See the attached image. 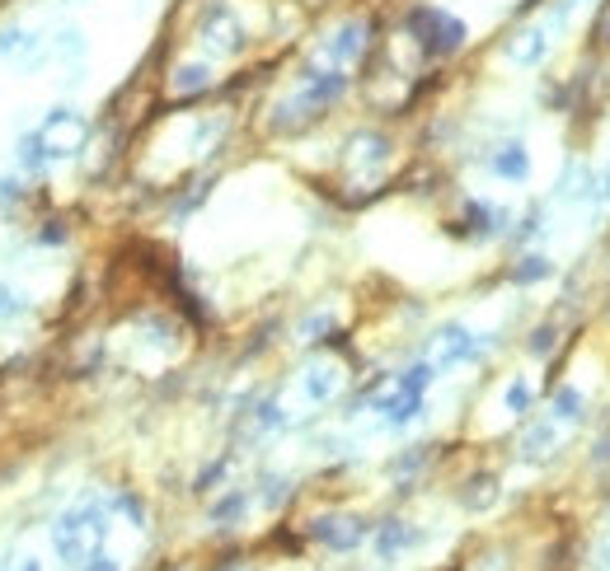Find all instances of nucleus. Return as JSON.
I'll list each match as a JSON object with an SVG mask.
<instances>
[{
    "label": "nucleus",
    "instance_id": "obj_17",
    "mask_svg": "<svg viewBox=\"0 0 610 571\" xmlns=\"http://www.w3.org/2000/svg\"><path fill=\"white\" fill-rule=\"evenodd\" d=\"M498 220H503V216H498L493 206L469 202V206H465V230H461V234H469V240H493V234H498Z\"/></svg>",
    "mask_w": 610,
    "mask_h": 571
},
{
    "label": "nucleus",
    "instance_id": "obj_29",
    "mask_svg": "<svg viewBox=\"0 0 610 571\" xmlns=\"http://www.w3.org/2000/svg\"><path fill=\"white\" fill-rule=\"evenodd\" d=\"M113 506H118V511H122V515H132V520H136V530H141V525H146V506H141L136 497H128V491H122V497H113Z\"/></svg>",
    "mask_w": 610,
    "mask_h": 571
},
{
    "label": "nucleus",
    "instance_id": "obj_2",
    "mask_svg": "<svg viewBox=\"0 0 610 571\" xmlns=\"http://www.w3.org/2000/svg\"><path fill=\"white\" fill-rule=\"evenodd\" d=\"M409 38L422 47L428 57H451L465 42V24L451 10L436 5H414L409 10Z\"/></svg>",
    "mask_w": 610,
    "mask_h": 571
},
{
    "label": "nucleus",
    "instance_id": "obj_9",
    "mask_svg": "<svg viewBox=\"0 0 610 571\" xmlns=\"http://www.w3.org/2000/svg\"><path fill=\"white\" fill-rule=\"evenodd\" d=\"M367 520H357V515H320V520H310V538L324 548H334V552H352V548H362L367 544Z\"/></svg>",
    "mask_w": 610,
    "mask_h": 571
},
{
    "label": "nucleus",
    "instance_id": "obj_18",
    "mask_svg": "<svg viewBox=\"0 0 610 571\" xmlns=\"http://www.w3.org/2000/svg\"><path fill=\"white\" fill-rule=\"evenodd\" d=\"M559 446V426L554 422H536L526 432V440H522V459H530V464H536V459H545Z\"/></svg>",
    "mask_w": 610,
    "mask_h": 571
},
{
    "label": "nucleus",
    "instance_id": "obj_13",
    "mask_svg": "<svg viewBox=\"0 0 610 571\" xmlns=\"http://www.w3.org/2000/svg\"><path fill=\"white\" fill-rule=\"evenodd\" d=\"M422 544V534L409 525V520H385L381 530H375V548H381V558H399V552H409Z\"/></svg>",
    "mask_w": 610,
    "mask_h": 571
},
{
    "label": "nucleus",
    "instance_id": "obj_35",
    "mask_svg": "<svg viewBox=\"0 0 610 571\" xmlns=\"http://www.w3.org/2000/svg\"><path fill=\"white\" fill-rule=\"evenodd\" d=\"M5 571H43L34 558H20V562H14V567H5Z\"/></svg>",
    "mask_w": 610,
    "mask_h": 571
},
{
    "label": "nucleus",
    "instance_id": "obj_33",
    "mask_svg": "<svg viewBox=\"0 0 610 571\" xmlns=\"http://www.w3.org/2000/svg\"><path fill=\"white\" fill-rule=\"evenodd\" d=\"M550 347H554V328H540L536 338H530V352H536V356H545Z\"/></svg>",
    "mask_w": 610,
    "mask_h": 571
},
{
    "label": "nucleus",
    "instance_id": "obj_32",
    "mask_svg": "<svg viewBox=\"0 0 610 571\" xmlns=\"http://www.w3.org/2000/svg\"><path fill=\"white\" fill-rule=\"evenodd\" d=\"M591 202H597V206H606V202H610V169H601V173H597V183H591Z\"/></svg>",
    "mask_w": 610,
    "mask_h": 571
},
{
    "label": "nucleus",
    "instance_id": "obj_5",
    "mask_svg": "<svg viewBox=\"0 0 610 571\" xmlns=\"http://www.w3.org/2000/svg\"><path fill=\"white\" fill-rule=\"evenodd\" d=\"M38 136H43V146H47V155H52V160H71V155L85 150L89 122L75 113V108H52V113L43 118Z\"/></svg>",
    "mask_w": 610,
    "mask_h": 571
},
{
    "label": "nucleus",
    "instance_id": "obj_11",
    "mask_svg": "<svg viewBox=\"0 0 610 571\" xmlns=\"http://www.w3.org/2000/svg\"><path fill=\"white\" fill-rule=\"evenodd\" d=\"M348 165L357 173H381L390 165V141L381 132H357L348 141Z\"/></svg>",
    "mask_w": 610,
    "mask_h": 571
},
{
    "label": "nucleus",
    "instance_id": "obj_12",
    "mask_svg": "<svg viewBox=\"0 0 610 571\" xmlns=\"http://www.w3.org/2000/svg\"><path fill=\"white\" fill-rule=\"evenodd\" d=\"M343 389V375H338V366H328V361H320V366H310L306 375H301V393H306V403H328L334 393Z\"/></svg>",
    "mask_w": 610,
    "mask_h": 571
},
{
    "label": "nucleus",
    "instance_id": "obj_8",
    "mask_svg": "<svg viewBox=\"0 0 610 571\" xmlns=\"http://www.w3.org/2000/svg\"><path fill=\"white\" fill-rule=\"evenodd\" d=\"M0 57H5L14 71H38L47 61V38L24 24H5L0 28Z\"/></svg>",
    "mask_w": 610,
    "mask_h": 571
},
{
    "label": "nucleus",
    "instance_id": "obj_25",
    "mask_svg": "<svg viewBox=\"0 0 610 571\" xmlns=\"http://www.w3.org/2000/svg\"><path fill=\"white\" fill-rule=\"evenodd\" d=\"M577 5H583V0H554V5L545 10V20H540V24L550 28V38H554V34H563V28H569V20H573V10H577Z\"/></svg>",
    "mask_w": 610,
    "mask_h": 571
},
{
    "label": "nucleus",
    "instance_id": "obj_19",
    "mask_svg": "<svg viewBox=\"0 0 610 571\" xmlns=\"http://www.w3.org/2000/svg\"><path fill=\"white\" fill-rule=\"evenodd\" d=\"M461 501L469 506V511H489V506H498V483L489 478V473H479V478H469Z\"/></svg>",
    "mask_w": 610,
    "mask_h": 571
},
{
    "label": "nucleus",
    "instance_id": "obj_6",
    "mask_svg": "<svg viewBox=\"0 0 610 571\" xmlns=\"http://www.w3.org/2000/svg\"><path fill=\"white\" fill-rule=\"evenodd\" d=\"M371 412H381L385 426H409L418 412H422V389L414 385L409 375L385 379V385L371 393Z\"/></svg>",
    "mask_w": 610,
    "mask_h": 571
},
{
    "label": "nucleus",
    "instance_id": "obj_34",
    "mask_svg": "<svg viewBox=\"0 0 610 571\" xmlns=\"http://www.w3.org/2000/svg\"><path fill=\"white\" fill-rule=\"evenodd\" d=\"M81 571H122V567H118L113 558H108V552H99V558H89Z\"/></svg>",
    "mask_w": 610,
    "mask_h": 571
},
{
    "label": "nucleus",
    "instance_id": "obj_16",
    "mask_svg": "<svg viewBox=\"0 0 610 571\" xmlns=\"http://www.w3.org/2000/svg\"><path fill=\"white\" fill-rule=\"evenodd\" d=\"M591 183H597V169H587L583 160L563 169V179H559V202H591Z\"/></svg>",
    "mask_w": 610,
    "mask_h": 571
},
{
    "label": "nucleus",
    "instance_id": "obj_26",
    "mask_svg": "<svg viewBox=\"0 0 610 571\" xmlns=\"http://www.w3.org/2000/svg\"><path fill=\"white\" fill-rule=\"evenodd\" d=\"M244 511H249V497H244V491H230V497H222L212 506V520H216V525H226V520H240Z\"/></svg>",
    "mask_w": 610,
    "mask_h": 571
},
{
    "label": "nucleus",
    "instance_id": "obj_36",
    "mask_svg": "<svg viewBox=\"0 0 610 571\" xmlns=\"http://www.w3.org/2000/svg\"><path fill=\"white\" fill-rule=\"evenodd\" d=\"M597 38L610 47V14H606V20H601V28H597Z\"/></svg>",
    "mask_w": 610,
    "mask_h": 571
},
{
    "label": "nucleus",
    "instance_id": "obj_21",
    "mask_svg": "<svg viewBox=\"0 0 610 571\" xmlns=\"http://www.w3.org/2000/svg\"><path fill=\"white\" fill-rule=\"evenodd\" d=\"M47 52L52 57H61V61H81V52H85V38H81V28H57L52 34V42H47Z\"/></svg>",
    "mask_w": 610,
    "mask_h": 571
},
{
    "label": "nucleus",
    "instance_id": "obj_4",
    "mask_svg": "<svg viewBox=\"0 0 610 571\" xmlns=\"http://www.w3.org/2000/svg\"><path fill=\"white\" fill-rule=\"evenodd\" d=\"M198 42L207 47V57H240L249 34H244L240 14H235L230 5H222V0H212L198 20Z\"/></svg>",
    "mask_w": 610,
    "mask_h": 571
},
{
    "label": "nucleus",
    "instance_id": "obj_31",
    "mask_svg": "<svg viewBox=\"0 0 610 571\" xmlns=\"http://www.w3.org/2000/svg\"><path fill=\"white\" fill-rule=\"evenodd\" d=\"M20 197H24V183L20 179H0V206L20 202Z\"/></svg>",
    "mask_w": 610,
    "mask_h": 571
},
{
    "label": "nucleus",
    "instance_id": "obj_22",
    "mask_svg": "<svg viewBox=\"0 0 610 571\" xmlns=\"http://www.w3.org/2000/svg\"><path fill=\"white\" fill-rule=\"evenodd\" d=\"M52 165V155H47V146H43V136L38 132H28L24 141H20V169H28V173H38V169H47Z\"/></svg>",
    "mask_w": 610,
    "mask_h": 571
},
{
    "label": "nucleus",
    "instance_id": "obj_24",
    "mask_svg": "<svg viewBox=\"0 0 610 571\" xmlns=\"http://www.w3.org/2000/svg\"><path fill=\"white\" fill-rule=\"evenodd\" d=\"M554 417L559 422H577V417H583V393H577L573 385H563L554 393Z\"/></svg>",
    "mask_w": 610,
    "mask_h": 571
},
{
    "label": "nucleus",
    "instance_id": "obj_27",
    "mask_svg": "<svg viewBox=\"0 0 610 571\" xmlns=\"http://www.w3.org/2000/svg\"><path fill=\"white\" fill-rule=\"evenodd\" d=\"M28 309V295L14 291V286H0V319H14V314Z\"/></svg>",
    "mask_w": 610,
    "mask_h": 571
},
{
    "label": "nucleus",
    "instance_id": "obj_23",
    "mask_svg": "<svg viewBox=\"0 0 610 571\" xmlns=\"http://www.w3.org/2000/svg\"><path fill=\"white\" fill-rule=\"evenodd\" d=\"M530 399H536V393H530L526 379H512V385L503 389V408L512 412V417H526V412H530Z\"/></svg>",
    "mask_w": 610,
    "mask_h": 571
},
{
    "label": "nucleus",
    "instance_id": "obj_1",
    "mask_svg": "<svg viewBox=\"0 0 610 571\" xmlns=\"http://www.w3.org/2000/svg\"><path fill=\"white\" fill-rule=\"evenodd\" d=\"M108 506L113 501H99V497H89L81 506H71L67 515L52 525V548H57V558L81 571L89 558H99L104 552V538H108Z\"/></svg>",
    "mask_w": 610,
    "mask_h": 571
},
{
    "label": "nucleus",
    "instance_id": "obj_15",
    "mask_svg": "<svg viewBox=\"0 0 610 571\" xmlns=\"http://www.w3.org/2000/svg\"><path fill=\"white\" fill-rule=\"evenodd\" d=\"M493 173H498V179H507V183H526L530 155H526L522 141H507V146H498V155H493Z\"/></svg>",
    "mask_w": 610,
    "mask_h": 571
},
{
    "label": "nucleus",
    "instance_id": "obj_3",
    "mask_svg": "<svg viewBox=\"0 0 610 571\" xmlns=\"http://www.w3.org/2000/svg\"><path fill=\"white\" fill-rule=\"evenodd\" d=\"M367 47H371V24L367 20H343L334 34L315 47L310 71H352L357 61L367 57Z\"/></svg>",
    "mask_w": 610,
    "mask_h": 571
},
{
    "label": "nucleus",
    "instance_id": "obj_28",
    "mask_svg": "<svg viewBox=\"0 0 610 571\" xmlns=\"http://www.w3.org/2000/svg\"><path fill=\"white\" fill-rule=\"evenodd\" d=\"M291 497V478H268L263 483V506H282Z\"/></svg>",
    "mask_w": 610,
    "mask_h": 571
},
{
    "label": "nucleus",
    "instance_id": "obj_7",
    "mask_svg": "<svg viewBox=\"0 0 610 571\" xmlns=\"http://www.w3.org/2000/svg\"><path fill=\"white\" fill-rule=\"evenodd\" d=\"M483 352L479 338L469 332L465 324H446V328H436L432 332V342H428V361L436 370H451V366H465V361H475Z\"/></svg>",
    "mask_w": 610,
    "mask_h": 571
},
{
    "label": "nucleus",
    "instance_id": "obj_10",
    "mask_svg": "<svg viewBox=\"0 0 610 571\" xmlns=\"http://www.w3.org/2000/svg\"><path fill=\"white\" fill-rule=\"evenodd\" d=\"M550 28H545V24H526V28H516V34L507 38V47H503V52H507V61H512V66H540V61L545 57H550Z\"/></svg>",
    "mask_w": 610,
    "mask_h": 571
},
{
    "label": "nucleus",
    "instance_id": "obj_20",
    "mask_svg": "<svg viewBox=\"0 0 610 571\" xmlns=\"http://www.w3.org/2000/svg\"><path fill=\"white\" fill-rule=\"evenodd\" d=\"M550 272H554V263L545 258V253H526V258L512 267V281L516 286H536V281H545Z\"/></svg>",
    "mask_w": 610,
    "mask_h": 571
},
{
    "label": "nucleus",
    "instance_id": "obj_37",
    "mask_svg": "<svg viewBox=\"0 0 610 571\" xmlns=\"http://www.w3.org/2000/svg\"><path fill=\"white\" fill-rule=\"evenodd\" d=\"M601 562H606V571H610V544H606V548H601Z\"/></svg>",
    "mask_w": 610,
    "mask_h": 571
},
{
    "label": "nucleus",
    "instance_id": "obj_14",
    "mask_svg": "<svg viewBox=\"0 0 610 571\" xmlns=\"http://www.w3.org/2000/svg\"><path fill=\"white\" fill-rule=\"evenodd\" d=\"M169 89H175L179 99H198V94L212 89V66L207 61H183L175 71V81H169Z\"/></svg>",
    "mask_w": 610,
    "mask_h": 571
},
{
    "label": "nucleus",
    "instance_id": "obj_30",
    "mask_svg": "<svg viewBox=\"0 0 610 571\" xmlns=\"http://www.w3.org/2000/svg\"><path fill=\"white\" fill-rule=\"evenodd\" d=\"M328 328H334V319H328V314H315V319H306V342H320V332H328Z\"/></svg>",
    "mask_w": 610,
    "mask_h": 571
}]
</instances>
